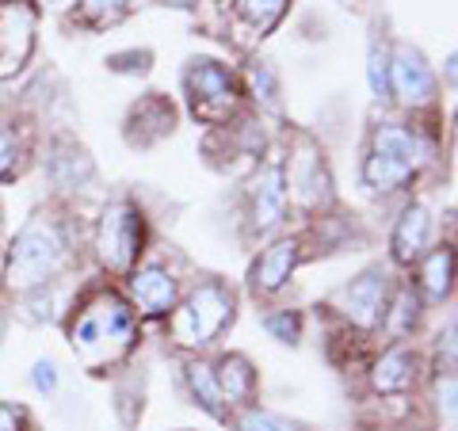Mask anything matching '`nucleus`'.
Here are the masks:
<instances>
[{
	"label": "nucleus",
	"instance_id": "1",
	"mask_svg": "<svg viewBox=\"0 0 458 431\" xmlns=\"http://www.w3.org/2000/svg\"><path fill=\"white\" fill-rule=\"evenodd\" d=\"M69 340H73V351L89 367L114 363L134 343V309L111 291L96 294L69 325Z\"/></svg>",
	"mask_w": 458,
	"mask_h": 431
},
{
	"label": "nucleus",
	"instance_id": "2",
	"mask_svg": "<svg viewBox=\"0 0 458 431\" xmlns=\"http://www.w3.org/2000/svg\"><path fill=\"white\" fill-rule=\"evenodd\" d=\"M69 260V241L65 229L54 218H31L8 252V286L12 291L31 294L38 286H47Z\"/></svg>",
	"mask_w": 458,
	"mask_h": 431
},
{
	"label": "nucleus",
	"instance_id": "3",
	"mask_svg": "<svg viewBox=\"0 0 458 431\" xmlns=\"http://www.w3.org/2000/svg\"><path fill=\"white\" fill-rule=\"evenodd\" d=\"M233 309H237L233 291H225L222 283L195 286L188 301L176 309V321H172L176 343H183V348H207V343H214L225 333V325L233 321Z\"/></svg>",
	"mask_w": 458,
	"mask_h": 431
},
{
	"label": "nucleus",
	"instance_id": "4",
	"mask_svg": "<svg viewBox=\"0 0 458 431\" xmlns=\"http://www.w3.org/2000/svg\"><path fill=\"white\" fill-rule=\"evenodd\" d=\"M141 237H146V222H141V210L131 199L107 203L104 218H99V229H96L99 264L111 271H131L141 252Z\"/></svg>",
	"mask_w": 458,
	"mask_h": 431
},
{
	"label": "nucleus",
	"instance_id": "5",
	"mask_svg": "<svg viewBox=\"0 0 458 431\" xmlns=\"http://www.w3.org/2000/svg\"><path fill=\"white\" fill-rule=\"evenodd\" d=\"M386 301H390V283L382 271H363L360 279H352L348 286H340L333 294V306L360 328H375L386 317Z\"/></svg>",
	"mask_w": 458,
	"mask_h": 431
},
{
	"label": "nucleus",
	"instance_id": "6",
	"mask_svg": "<svg viewBox=\"0 0 458 431\" xmlns=\"http://www.w3.org/2000/svg\"><path fill=\"white\" fill-rule=\"evenodd\" d=\"M390 92L405 107H428L436 99V77L428 69L424 54L412 50L409 42H397L390 50Z\"/></svg>",
	"mask_w": 458,
	"mask_h": 431
},
{
	"label": "nucleus",
	"instance_id": "7",
	"mask_svg": "<svg viewBox=\"0 0 458 431\" xmlns=\"http://www.w3.org/2000/svg\"><path fill=\"white\" fill-rule=\"evenodd\" d=\"M188 92H191V104L199 114L207 119H222L225 111H233L237 104V89H233V77L229 69H222L218 62H191L188 69Z\"/></svg>",
	"mask_w": 458,
	"mask_h": 431
},
{
	"label": "nucleus",
	"instance_id": "8",
	"mask_svg": "<svg viewBox=\"0 0 458 431\" xmlns=\"http://www.w3.org/2000/svg\"><path fill=\"white\" fill-rule=\"evenodd\" d=\"M131 294H134V306L146 317H165V313L176 309L180 286L172 279V271H165L161 264H146L131 275Z\"/></svg>",
	"mask_w": 458,
	"mask_h": 431
},
{
	"label": "nucleus",
	"instance_id": "9",
	"mask_svg": "<svg viewBox=\"0 0 458 431\" xmlns=\"http://www.w3.org/2000/svg\"><path fill=\"white\" fill-rule=\"evenodd\" d=\"M283 214H286L283 168L271 165L252 183V229H256V233H276V229L283 225Z\"/></svg>",
	"mask_w": 458,
	"mask_h": 431
},
{
	"label": "nucleus",
	"instance_id": "10",
	"mask_svg": "<svg viewBox=\"0 0 458 431\" xmlns=\"http://www.w3.org/2000/svg\"><path fill=\"white\" fill-rule=\"evenodd\" d=\"M298 264V241H276L271 249H264V256L252 264V291L256 294H276L286 286V279L294 275Z\"/></svg>",
	"mask_w": 458,
	"mask_h": 431
},
{
	"label": "nucleus",
	"instance_id": "11",
	"mask_svg": "<svg viewBox=\"0 0 458 431\" xmlns=\"http://www.w3.org/2000/svg\"><path fill=\"white\" fill-rule=\"evenodd\" d=\"M428 237H432V214H428V207H420V203L405 207V214H401L394 225V260L397 264L420 260L428 249Z\"/></svg>",
	"mask_w": 458,
	"mask_h": 431
},
{
	"label": "nucleus",
	"instance_id": "12",
	"mask_svg": "<svg viewBox=\"0 0 458 431\" xmlns=\"http://www.w3.org/2000/svg\"><path fill=\"white\" fill-rule=\"evenodd\" d=\"M375 149L397 156V161L409 165L412 172L432 161V146H428V141L417 131H409V126H397V123H382L378 126V131H375Z\"/></svg>",
	"mask_w": 458,
	"mask_h": 431
},
{
	"label": "nucleus",
	"instance_id": "13",
	"mask_svg": "<svg viewBox=\"0 0 458 431\" xmlns=\"http://www.w3.org/2000/svg\"><path fill=\"white\" fill-rule=\"evenodd\" d=\"M214 378H218L225 405H245V401H252V393H256V370L245 355H225L218 363V370H214Z\"/></svg>",
	"mask_w": 458,
	"mask_h": 431
},
{
	"label": "nucleus",
	"instance_id": "14",
	"mask_svg": "<svg viewBox=\"0 0 458 431\" xmlns=\"http://www.w3.org/2000/svg\"><path fill=\"white\" fill-rule=\"evenodd\" d=\"M412 378H417V355H412L409 348L386 351L378 359L375 375H370V382H375L378 393H401V390H409Z\"/></svg>",
	"mask_w": 458,
	"mask_h": 431
},
{
	"label": "nucleus",
	"instance_id": "15",
	"mask_svg": "<svg viewBox=\"0 0 458 431\" xmlns=\"http://www.w3.org/2000/svg\"><path fill=\"white\" fill-rule=\"evenodd\" d=\"M47 176L57 183V188H77V183H84L92 176V161L84 149L62 141V146H54L50 161H47Z\"/></svg>",
	"mask_w": 458,
	"mask_h": 431
},
{
	"label": "nucleus",
	"instance_id": "16",
	"mask_svg": "<svg viewBox=\"0 0 458 431\" xmlns=\"http://www.w3.org/2000/svg\"><path fill=\"white\" fill-rule=\"evenodd\" d=\"M409 180H412V168L401 165L397 156L378 153V149L367 153V161H363V183H367L370 191H397L401 183H409Z\"/></svg>",
	"mask_w": 458,
	"mask_h": 431
},
{
	"label": "nucleus",
	"instance_id": "17",
	"mask_svg": "<svg viewBox=\"0 0 458 431\" xmlns=\"http://www.w3.org/2000/svg\"><path fill=\"white\" fill-rule=\"evenodd\" d=\"M294 188H298V203L302 207H321L328 203V172L321 165V156L302 153L298 156V168H294Z\"/></svg>",
	"mask_w": 458,
	"mask_h": 431
},
{
	"label": "nucleus",
	"instance_id": "18",
	"mask_svg": "<svg viewBox=\"0 0 458 431\" xmlns=\"http://www.w3.org/2000/svg\"><path fill=\"white\" fill-rule=\"evenodd\" d=\"M188 385H191V393H195L199 405L222 420V416H225V401H222V390H218V378H214V367L188 363Z\"/></svg>",
	"mask_w": 458,
	"mask_h": 431
},
{
	"label": "nucleus",
	"instance_id": "19",
	"mask_svg": "<svg viewBox=\"0 0 458 431\" xmlns=\"http://www.w3.org/2000/svg\"><path fill=\"white\" fill-rule=\"evenodd\" d=\"M424 291L432 298L451 294V249H436L424 264Z\"/></svg>",
	"mask_w": 458,
	"mask_h": 431
},
{
	"label": "nucleus",
	"instance_id": "20",
	"mask_svg": "<svg viewBox=\"0 0 458 431\" xmlns=\"http://www.w3.org/2000/svg\"><path fill=\"white\" fill-rule=\"evenodd\" d=\"M237 4L252 20L256 31H267V27H276V20L286 12V0H237Z\"/></svg>",
	"mask_w": 458,
	"mask_h": 431
},
{
	"label": "nucleus",
	"instance_id": "21",
	"mask_svg": "<svg viewBox=\"0 0 458 431\" xmlns=\"http://www.w3.org/2000/svg\"><path fill=\"white\" fill-rule=\"evenodd\" d=\"M367 80H370V92H375L378 99L390 96V50H386V46H370Z\"/></svg>",
	"mask_w": 458,
	"mask_h": 431
},
{
	"label": "nucleus",
	"instance_id": "22",
	"mask_svg": "<svg viewBox=\"0 0 458 431\" xmlns=\"http://www.w3.org/2000/svg\"><path fill=\"white\" fill-rule=\"evenodd\" d=\"M241 431H302V427L291 424L286 416L264 412V409H249L245 416H241Z\"/></svg>",
	"mask_w": 458,
	"mask_h": 431
},
{
	"label": "nucleus",
	"instance_id": "23",
	"mask_svg": "<svg viewBox=\"0 0 458 431\" xmlns=\"http://www.w3.org/2000/svg\"><path fill=\"white\" fill-rule=\"evenodd\" d=\"M138 0H84V16L96 20V23H114L131 12Z\"/></svg>",
	"mask_w": 458,
	"mask_h": 431
},
{
	"label": "nucleus",
	"instance_id": "24",
	"mask_svg": "<svg viewBox=\"0 0 458 431\" xmlns=\"http://www.w3.org/2000/svg\"><path fill=\"white\" fill-rule=\"evenodd\" d=\"M264 328L276 340L294 343L298 333H302V321H298V313H291V309H276V313H267V317H264Z\"/></svg>",
	"mask_w": 458,
	"mask_h": 431
},
{
	"label": "nucleus",
	"instance_id": "25",
	"mask_svg": "<svg viewBox=\"0 0 458 431\" xmlns=\"http://www.w3.org/2000/svg\"><path fill=\"white\" fill-rule=\"evenodd\" d=\"M20 165V138L8 131V123H0V180H8Z\"/></svg>",
	"mask_w": 458,
	"mask_h": 431
},
{
	"label": "nucleus",
	"instance_id": "26",
	"mask_svg": "<svg viewBox=\"0 0 458 431\" xmlns=\"http://www.w3.org/2000/svg\"><path fill=\"white\" fill-rule=\"evenodd\" d=\"M436 401H439V412H447V424L454 420V375L439 378L436 385Z\"/></svg>",
	"mask_w": 458,
	"mask_h": 431
},
{
	"label": "nucleus",
	"instance_id": "27",
	"mask_svg": "<svg viewBox=\"0 0 458 431\" xmlns=\"http://www.w3.org/2000/svg\"><path fill=\"white\" fill-rule=\"evenodd\" d=\"M252 89H256V99H267V104H276V80H271V73L264 65L252 69Z\"/></svg>",
	"mask_w": 458,
	"mask_h": 431
},
{
	"label": "nucleus",
	"instance_id": "28",
	"mask_svg": "<svg viewBox=\"0 0 458 431\" xmlns=\"http://www.w3.org/2000/svg\"><path fill=\"white\" fill-rule=\"evenodd\" d=\"M31 382H35L38 393H54L57 390V370H54V363H35Z\"/></svg>",
	"mask_w": 458,
	"mask_h": 431
},
{
	"label": "nucleus",
	"instance_id": "29",
	"mask_svg": "<svg viewBox=\"0 0 458 431\" xmlns=\"http://www.w3.org/2000/svg\"><path fill=\"white\" fill-rule=\"evenodd\" d=\"M397 309H401V313H397V317H401V325H397V328H409L412 321H417V298H412L409 291L397 298Z\"/></svg>",
	"mask_w": 458,
	"mask_h": 431
},
{
	"label": "nucleus",
	"instance_id": "30",
	"mask_svg": "<svg viewBox=\"0 0 458 431\" xmlns=\"http://www.w3.org/2000/svg\"><path fill=\"white\" fill-rule=\"evenodd\" d=\"M20 427H23V409L0 405V431H20Z\"/></svg>",
	"mask_w": 458,
	"mask_h": 431
},
{
	"label": "nucleus",
	"instance_id": "31",
	"mask_svg": "<svg viewBox=\"0 0 458 431\" xmlns=\"http://www.w3.org/2000/svg\"><path fill=\"white\" fill-rule=\"evenodd\" d=\"M47 4H54V8H65V4H69V0H47Z\"/></svg>",
	"mask_w": 458,
	"mask_h": 431
},
{
	"label": "nucleus",
	"instance_id": "32",
	"mask_svg": "<svg viewBox=\"0 0 458 431\" xmlns=\"http://www.w3.org/2000/svg\"><path fill=\"white\" fill-rule=\"evenodd\" d=\"M0 340H4V313H0Z\"/></svg>",
	"mask_w": 458,
	"mask_h": 431
}]
</instances>
